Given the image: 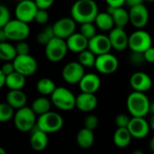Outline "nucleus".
<instances>
[{
	"instance_id": "nucleus-38",
	"label": "nucleus",
	"mask_w": 154,
	"mask_h": 154,
	"mask_svg": "<svg viewBox=\"0 0 154 154\" xmlns=\"http://www.w3.org/2000/svg\"><path fill=\"white\" fill-rule=\"evenodd\" d=\"M11 15L9 9L4 5H0V28H3L5 25H7L11 21Z\"/></svg>"
},
{
	"instance_id": "nucleus-40",
	"label": "nucleus",
	"mask_w": 154,
	"mask_h": 154,
	"mask_svg": "<svg viewBox=\"0 0 154 154\" xmlns=\"http://www.w3.org/2000/svg\"><path fill=\"white\" fill-rule=\"evenodd\" d=\"M49 20V13L47 12V10H43V9H39L34 21L36 23H38L39 25H45Z\"/></svg>"
},
{
	"instance_id": "nucleus-4",
	"label": "nucleus",
	"mask_w": 154,
	"mask_h": 154,
	"mask_svg": "<svg viewBox=\"0 0 154 154\" xmlns=\"http://www.w3.org/2000/svg\"><path fill=\"white\" fill-rule=\"evenodd\" d=\"M76 99L77 96H75L70 90L63 86L57 87L55 92L51 96V101L54 106L61 111L66 112L76 107Z\"/></svg>"
},
{
	"instance_id": "nucleus-5",
	"label": "nucleus",
	"mask_w": 154,
	"mask_h": 154,
	"mask_svg": "<svg viewBox=\"0 0 154 154\" xmlns=\"http://www.w3.org/2000/svg\"><path fill=\"white\" fill-rule=\"evenodd\" d=\"M63 123L64 121L61 115L52 111L39 116L37 119V127L47 134L60 132L63 127Z\"/></svg>"
},
{
	"instance_id": "nucleus-22",
	"label": "nucleus",
	"mask_w": 154,
	"mask_h": 154,
	"mask_svg": "<svg viewBox=\"0 0 154 154\" xmlns=\"http://www.w3.org/2000/svg\"><path fill=\"white\" fill-rule=\"evenodd\" d=\"M106 11L113 16L116 27L124 28L130 22L129 11L125 10L123 6L122 7H113V6L107 5Z\"/></svg>"
},
{
	"instance_id": "nucleus-39",
	"label": "nucleus",
	"mask_w": 154,
	"mask_h": 154,
	"mask_svg": "<svg viewBox=\"0 0 154 154\" xmlns=\"http://www.w3.org/2000/svg\"><path fill=\"white\" fill-rule=\"evenodd\" d=\"M131 119L132 117H130L129 115L125 113H120L116 117L115 123L117 128H127L131 122Z\"/></svg>"
},
{
	"instance_id": "nucleus-37",
	"label": "nucleus",
	"mask_w": 154,
	"mask_h": 154,
	"mask_svg": "<svg viewBox=\"0 0 154 154\" xmlns=\"http://www.w3.org/2000/svg\"><path fill=\"white\" fill-rule=\"evenodd\" d=\"M98 123H99V120L97 116L95 114H89L84 120V128L94 132V130L97 128Z\"/></svg>"
},
{
	"instance_id": "nucleus-36",
	"label": "nucleus",
	"mask_w": 154,
	"mask_h": 154,
	"mask_svg": "<svg viewBox=\"0 0 154 154\" xmlns=\"http://www.w3.org/2000/svg\"><path fill=\"white\" fill-rule=\"evenodd\" d=\"M129 62L134 66L143 65L144 63H146L144 53H138V52L131 51V54H129Z\"/></svg>"
},
{
	"instance_id": "nucleus-53",
	"label": "nucleus",
	"mask_w": 154,
	"mask_h": 154,
	"mask_svg": "<svg viewBox=\"0 0 154 154\" xmlns=\"http://www.w3.org/2000/svg\"><path fill=\"white\" fill-rule=\"evenodd\" d=\"M0 154H6V152L4 148H0Z\"/></svg>"
},
{
	"instance_id": "nucleus-10",
	"label": "nucleus",
	"mask_w": 154,
	"mask_h": 154,
	"mask_svg": "<svg viewBox=\"0 0 154 154\" xmlns=\"http://www.w3.org/2000/svg\"><path fill=\"white\" fill-rule=\"evenodd\" d=\"M85 74V67H83L79 62L68 63L61 72L63 80L69 84H79Z\"/></svg>"
},
{
	"instance_id": "nucleus-51",
	"label": "nucleus",
	"mask_w": 154,
	"mask_h": 154,
	"mask_svg": "<svg viewBox=\"0 0 154 154\" xmlns=\"http://www.w3.org/2000/svg\"><path fill=\"white\" fill-rule=\"evenodd\" d=\"M150 126H151V129L154 132V115H152L150 119Z\"/></svg>"
},
{
	"instance_id": "nucleus-30",
	"label": "nucleus",
	"mask_w": 154,
	"mask_h": 154,
	"mask_svg": "<svg viewBox=\"0 0 154 154\" xmlns=\"http://www.w3.org/2000/svg\"><path fill=\"white\" fill-rule=\"evenodd\" d=\"M17 57V52L15 46L8 42L0 43V59L6 62H14Z\"/></svg>"
},
{
	"instance_id": "nucleus-35",
	"label": "nucleus",
	"mask_w": 154,
	"mask_h": 154,
	"mask_svg": "<svg viewBox=\"0 0 154 154\" xmlns=\"http://www.w3.org/2000/svg\"><path fill=\"white\" fill-rule=\"evenodd\" d=\"M79 33L82 35H84L87 39H88V41H89L96 34H97V26L94 22L82 24V25H80Z\"/></svg>"
},
{
	"instance_id": "nucleus-19",
	"label": "nucleus",
	"mask_w": 154,
	"mask_h": 154,
	"mask_svg": "<svg viewBox=\"0 0 154 154\" xmlns=\"http://www.w3.org/2000/svg\"><path fill=\"white\" fill-rule=\"evenodd\" d=\"M79 85L81 90V93L95 94L100 88L101 80L97 74L93 73H88L84 75Z\"/></svg>"
},
{
	"instance_id": "nucleus-11",
	"label": "nucleus",
	"mask_w": 154,
	"mask_h": 154,
	"mask_svg": "<svg viewBox=\"0 0 154 154\" xmlns=\"http://www.w3.org/2000/svg\"><path fill=\"white\" fill-rule=\"evenodd\" d=\"M38 10L39 8L37 7L34 1L18 2L14 10L15 18L23 23L29 24L32 21H34Z\"/></svg>"
},
{
	"instance_id": "nucleus-52",
	"label": "nucleus",
	"mask_w": 154,
	"mask_h": 154,
	"mask_svg": "<svg viewBox=\"0 0 154 154\" xmlns=\"http://www.w3.org/2000/svg\"><path fill=\"white\" fill-rule=\"evenodd\" d=\"M133 154H144V152H143V151H141V150H135Z\"/></svg>"
},
{
	"instance_id": "nucleus-45",
	"label": "nucleus",
	"mask_w": 154,
	"mask_h": 154,
	"mask_svg": "<svg viewBox=\"0 0 154 154\" xmlns=\"http://www.w3.org/2000/svg\"><path fill=\"white\" fill-rule=\"evenodd\" d=\"M108 6L113 7H122L125 4V0H105Z\"/></svg>"
},
{
	"instance_id": "nucleus-44",
	"label": "nucleus",
	"mask_w": 154,
	"mask_h": 154,
	"mask_svg": "<svg viewBox=\"0 0 154 154\" xmlns=\"http://www.w3.org/2000/svg\"><path fill=\"white\" fill-rule=\"evenodd\" d=\"M144 57H145L146 63L154 64V46L150 47L147 51L144 52Z\"/></svg>"
},
{
	"instance_id": "nucleus-32",
	"label": "nucleus",
	"mask_w": 154,
	"mask_h": 154,
	"mask_svg": "<svg viewBox=\"0 0 154 154\" xmlns=\"http://www.w3.org/2000/svg\"><path fill=\"white\" fill-rule=\"evenodd\" d=\"M96 61H97V55L95 54H93L89 49H87V50L81 52L80 54H79L78 62L85 68L86 67L91 68L93 66L95 67Z\"/></svg>"
},
{
	"instance_id": "nucleus-50",
	"label": "nucleus",
	"mask_w": 154,
	"mask_h": 154,
	"mask_svg": "<svg viewBox=\"0 0 154 154\" xmlns=\"http://www.w3.org/2000/svg\"><path fill=\"white\" fill-rule=\"evenodd\" d=\"M150 113H152V116L154 115V101L151 102L150 103Z\"/></svg>"
},
{
	"instance_id": "nucleus-54",
	"label": "nucleus",
	"mask_w": 154,
	"mask_h": 154,
	"mask_svg": "<svg viewBox=\"0 0 154 154\" xmlns=\"http://www.w3.org/2000/svg\"><path fill=\"white\" fill-rule=\"evenodd\" d=\"M21 1H34V0H19V2H21Z\"/></svg>"
},
{
	"instance_id": "nucleus-24",
	"label": "nucleus",
	"mask_w": 154,
	"mask_h": 154,
	"mask_svg": "<svg viewBox=\"0 0 154 154\" xmlns=\"http://www.w3.org/2000/svg\"><path fill=\"white\" fill-rule=\"evenodd\" d=\"M30 144L32 148L36 152L43 151L48 145V134L41 131L36 125V127L32 131Z\"/></svg>"
},
{
	"instance_id": "nucleus-7",
	"label": "nucleus",
	"mask_w": 154,
	"mask_h": 154,
	"mask_svg": "<svg viewBox=\"0 0 154 154\" xmlns=\"http://www.w3.org/2000/svg\"><path fill=\"white\" fill-rule=\"evenodd\" d=\"M152 46V38L151 34L143 29H137L129 35L128 47L132 52L144 53Z\"/></svg>"
},
{
	"instance_id": "nucleus-17",
	"label": "nucleus",
	"mask_w": 154,
	"mask_h": 154,
	"mask_svg": "<svg viewBox=\"0 0 154 154\" xmlns=\"http://www.w3.org/2000/svg\"><path fill=\"white\" fill-rule=\"evenodd\" d=\"M127 129L133 138L143 139L149 134L151 126L150 123L143 117H132Z\"/></svg>"
},
{
	"instance_id": "nucleus-23",
	"label": "nucleus",
	"mask_w": 154,
	"mask_h": 154,
	"mask_svg": "<svg viewBox=\"0 0 154 154\" xmlns=\"http://www.w3.org/2000/svg\"><path fill=\"white\" fill-rule=\"evenodd\" d=\"M5 103L17 111L26 106L27 96L23 90H11L6 94Z\"/></svg>"
},
{
	"instance_id": "nucleus-42",
	"label": "nucleus",
	"mask_w": 154,
	"mask_h": 154,
	"mask_svg": "<svg viewBox=\"0 0 154 154\" xmlns=\"http://www.w3.org/2000/svg\"><path fill=\"white\" fill-rule=\"evenodd\" d=\"M1 73H3L4 74H5L6 76L12 74L13 73L15 72V69H14V65L13 64V62H6L3 64L2 68H1Z\"/></svg>"
},
{
	"instance_id": "nucleus-8",
	"label": "nucleus",
	"mask_w": 154,
	"mask_h": 154,
	"mask_svg": "<svg viewBox=\"0 0 154 154\" xmlns=\"http://www.w3.org/2000/svg\"><path fill=\"white\" fill-rule=\"evenodd\" d=\"M69 51L66 40L54 37L45 46L46 58L52 63H58L62 61Z\"/></svg>"
},
{
	"instance_id": "nucleus-41",
	"label": "nucleus",
	"mask_w": 154,
	"mask_h": 154,
	"mask_svg": "<svg viewBox=\"0 0 154 154\" xmlns=\"http://www.w3.org/2000/svg\"><path fill=\"white\" fill-rule=\"evenodd\" d=\"M15 49H16V52H17V55L30 54V46L24 41L18 42L17 44L15 45Z\"/></svg>"
},
{
	"instance_id": "nucleus-25",
	"label": "nucleus",
	"mask_w": 154,
	"mask_h": 154,
	"mask_svg": "<svg viewBox=\"0 0 154 154\" xmlns=\"http://www.w3.org/2000/svg\"><path fill=\"white\" fill-rule=\"evenodd\" d=\"M94 23L98 29L105 31V32H106V31L110 32L112 29H114L116 27L113 16L110 14H108L106 11L99 12L98 15H97Z\"/></svg>"
},
{
	"instance_id": "nucleus-43",
	"label": "nucleus",
	"mask_w": 154,
	"mask_h": 154,
	"mask_svg": "<svg viewBox=\"0 0 154 154\" xmlns=\"http://www.w3.org/2000/svg\"><path fill=\"white\" fill-rule=\"evenodd\" d=\"M55 0H34L37 7L39 9H43V10H47L48 8H50Z\"/></svg>"
},
{
	"instance_id": "nucleus-27",
	"label": "nucleus",
	"mask_w": 154,
	"mask_h": 154,
	"mask_svg": "<svg viewBox=\"0 0 154 154\" xmlns=\"http://www.w3.org/2000/svg\"><path fill=\"white\" fill-rule=\"evenodd\" d=\"M77 143L82 149H89L95 142L94 133L86 128H82L77 134Z\"/></svg>"
},
{
	"instance_id": "nucleus-28",
	"label": "nucleus",
	"mask_w": 154,
	"mask_h": 154,
	"mask_svg": "<svg viewBox=\"0 0 154 154\" xmlns=\"http://www.w3.org/2000/svg\"><path fill=\"white\" fill-rule=\"evenodd\" d=\"M51 101H50L45 96H41L36 98L32 103V110L34 112V113L38 116H41L42 114H45L49 112H51Z\"/></svg>"
},
{
	"instance_id": "nucleus-15",
	"label": "nucleus",
	"mask_w": 154,
	"mask_h": 154,
	"mask_svg": "<svg viewBox=\"0 0 154 154\" xmlns=\"http://www.w3.org/2000/svg\"><path fill=\"white\" fill-rule=\"evenodd\" d=\"M129 15L130 23L137 29H143L148 24L149 11L143 4L131 7Z\"/></svg>"
},
{
	"instance_id": "nucleus-33",
	"label": "nucleus",
	"mask_w": 154,
	"mask_h": 154,
	"mask_svg": "<svg viewBox=\"0 0 154 154\" xmlns=\"http://www.w3.org/2000/svg\"><path fill=\"white\" fill-rule=\"evenodd\" d=\"M54 37H56V36H55L52 25H48V26H45L38 34V35H37V42L40 44L46 46L49 44V42L51 40H52Z\"/></svg>"
},
{
	"instance_id": "nucleus-48",
	"label": "nucleus",
	"mask_w": 154,
	"mask_h": 154,
	"mask_svg": "<svg viewBox=\"0 0 154 154\" xmlns=\"http://www.w3.org/2000/svg\"><path fill=\"white\" fill-rule=\"evenodd\" d=\"M7 38L5 36V34L4 33L3 29L0 28V43H4V42H6Z\"/></svg>"
},
{
	"instance_id": "nucleus-20",
	"label": "nucleus",
	"mask_w": 154,
	"mask_h": 154,
	"mask_svg": "<svg viewBox=\"0 0 154 154\" xmlns=\"http://www.w3.org/2000/svg\"><path fill=\"white\" fill-rule=\"evenodd\" d=\"M97 98L95 94L81 93L77 96L76 107L83 113H90L97 106Z\"/></svg>"
},
{
	"instance_id": "nucleus-46",
	"label": "nucleus",
	"mask_w": 154,
	"mask_h": 154,
	"mask_svg": "<svg viewBox=\"0 0 154 154\" xmlns=\"http://www.w3.org/2000/svg\"><path fill=\"white\" fill-rule=\"evenodd\" d=\"M143 0H125V5L129 6L130 8L138 5H142Z\"/></svg>"
},
{
	"instance_id": "nucleus-1",
	"label": "nucleus",
	"mask_w": 154,
	"mask_h": 154,
	"mask_svg": "<svg viewBox=\"0 0 154 154\" xmlns=\"http://www.w3.org/2000/svg\"><path fill=\"white\" fill-rule=\"evenodd\" d=\"M98 13V5L95 0H77L70 8L71 17L80 25L95 22Z\"/></svg>"
},
{
	"instance_id": "nucleus-21",
	"label": "nucleus",
	"mask_w": 154,
	"mask_h": 154,
	"mask_svg": "<svg viewBox=\"0 0 154 154\" xmlns=\"http://www.w3.org/2000/svg\"><path fill=\"white\" fill-rule=\"evenodd\" d=\"M69 51L80 54L81 52L88 49V39L82 35L79 32L73 34L66 40Z\"/></svg>"
},
{
	"instance_id": "nucleus-16",
	"label": "nucleus",
	"mask_w": 154,
	"mask_h": 154,
	"mask_svg": "<svg viewBox=\"0 0 154 154\" xmlns=\"http://www.w3.org/2000/svg\"><path fill=\"white\" fill-rule=\"evenodd\" d=\"M130 85L134 92L145 93L152 86L151 76L144 72H135L130 77Z\"/></svg>"
},
{
	"instance_id": "nucleus-49",
	"label": "nucleus",
	"mask_w": 154,
	"mask_h": 154,
	"mask_svg": "<svg viewBox=\"0 0 154 154\" xmlns=\"http://www.w3.org/2000/svg\"><path fill=\"white\" fill-rule=\"evenodd\" d=\"M149 146H150V149L151 151L154 152V136L152 138V140L150 141V143H149Z\"/></svg>"
},
{
	"instance_id": "nucleus-12",
	"label": "nucleus",
	"mask_w": 154,
	"mask_h": 154,
	"mask_svg": "<svg viewBox=\"0 0 154 154\" xmlns=\"http://www.w3.org/2000/svg\"><path fill=\"white\" fill-rule=\"evenodd\" d=\"M76 21L70 17H61L58 19L53 25V31L55 36L63 40H67L76 32Z\"/></svg>"
},
{
	"instance_id": "nucleus-26",
	"label": "nucleus",
	"mask_w": 154,
	"mask_h": 154,
	"mask_svg": "<svg viewBox=\"0 0 154 154\" xmlns=\"http://www.w3.org/2000/svg\"><path fill=\"white\" fill-rule=\"evenodd\" d=\"M132 135L127 128H117L114 133L113 141L118 148H126L132 142Z\"/></svg>"
},
{
	"instance_id": "nucleus-3",
	"label": "nucleus",
	"mask_w": 154,
	"mask_h": 154,
	"mask_svg": "<svg viewBox=\"0 0 154 154\" xmlns=\"http://www.w3.org/2000/svg\"><path fill=\"white\" fill-rule=\"evenodd\" d=\"M36 114L31 107H23L15 112L14 122L16 129L22 133L32 132L37 125Z\"/></svg>"
},
{
	"instance_id": "nucleus-31",
	"label": "nucleus",
	"mask_w": 154,
	"mask_h": 154,
	"mask_svg": "<svg viewBox=\"0 0 154 154\" xmlns=\"http://www.w3.org/2000/svg\"><path fill=\"white\" fill-rule=\"evenodd\" d=\"M25 85V76L23 74L14 72L12 74L7 76L6 85L9 90H23Z\"/></svg>"
},
{
	"instance_id": "nucleus-14",
	"label": "nucleus",
	"mask_w": 154,
	"mask_h": 154,
	"mask_svg": "<svg viewBox=\"0 0 154 154\" xmlns=\"http://www.w3.org/2000/svg\"><path fill=\"white\" fill-rule=\"evenodd\" d=\"M88 49L97 56L110 53L112 48L108 35L97 34L88 41Z\"/></svg>"
},
{
	"instance_id": "nucleus-9",
	"label": "nucleus",
	"mask_w": 154,
	"mask_h": 154,
	"mask_svg": "<svg viewBox=\"0 0 154 154\" xmlns=\"http://www.w3.org/2000/svg\"><path fill=\"white\" fill-rule=\"evenodd\" d=\"M13 64L14 65L15 72L23 74L25 77L34 74L38 69V63L31 54L17 55Z\"/></svg>"
},
{
	"instance_id": "nucleus-55",
	"label": "nucleus",
	"mask_w": 154,
	"mask_h": 154,
	"mask_svg": "<svg viewBox=\"0 0 154 154\" xmlns=\"http://www.w3.org/2000/svg\"><path fill=\"white\" fill-rule=\"evenodd\" d=\"M146 1H148V2H154V0H146Z\"/></svg>"
},
{
	"instance_id": "nucleus-29",
	"label": "nucleus",
	"mask_w": 154,
	"mask_h": 154,
	"mask_svg": "<svg viewBox=\"0 0 154 154\" xmlns=\"http://www.w3.org/2000/svg\"><path fill=\"white\" fill-rule=\"evenodd\" d=\"M36 89H37L38 93L40 94H42V96H47V95L51 96V94L57 89V86H56L55 83L53 82V80L45 77V78L40 79L37 82Z\"/></svg>"
},
{
	"instance_id": "nucleus-2",
	"label": "nucleus",
	"mask_w": 154,
	"mask_h": 154,
	"mask_svg": "<svg viewBox=\"0 0 154 154\" xmlns=\"http://www.w3.org/2000/svg\"><path fill=\"white\" fill-rule=\"evenodd\" d=\"M151 101L145 93L133 92L126 100V107L132 117H143L144 118L150 113Z\"/></svg>"
},
{
	"instance_id": "nucleus-47",
	"label": "nucleus",
	"mask_w": 154,
	"mask_h": 154,
	"mask_svg": "<svg viewBox=\"0 0 154 154\" xmlns=\"http://www.w3.org/2000/svg\"><path fill=\"white\" fill-rule=\"evenodd\" d=\"M6 79H7V76L0 72V87L1 88L6 85Z\"/></svg>"
},
{
	"instance_id": "nucleus-18",
	"label": "nucleus",
	"mask_w": 154,
	"mask_h": 154,
	"mask_svg": "<svg viewBox=\"0 0 154 154\" xmlns=\"http://www.w3.org/2000/svg\"><path fill=\"white\" fill-rule=\"evenodd\" d=\"M108 37L110 39L112 48L118 52L125 50L129 45V36L124 28L115 27L109 32Z\"/></svg>"
},
{
	"instance_id": "nucleus-34",
	"label": "nucleus",
	"mask_w": 154,
	"mask_h": 154,
	"mask_svg": "<svg viewBox=\"0 0 154 154\" xmlns=\"http://www.w3.org/2000/svg\"><path fill=\"white\" fill-rule=\"evenodd\" d=\"M14 109L9 105L7 103H2L0 104V122L5 123L14 119Z\"/></svg>"
},
{
	"instance_id": "nucleus-13",
	"label": "nucleus",
	"mask_w": 154,
	"mask_h": 154,
	"mask_svg": "<svg viewBox=\"0 0 154 154\" xmlns=\"http://www.w3.org/2000/svg\"><path fill=\"white\" fill-rule=\"evenodd\" d=\"M119 66L118 59L116 55L111 53L105 54L97 56V61L95 68L97 71L102 74H114Z\"/></svg>"
},
{
	"instance_id": "nucleus-6",
	"label": "nucleus",
	"mask_w": 154,
	"mask_h": 154,
	"mask_svg": "<svg viewBox=\"0 0 154 154\" xmlns=\"http://www.w3.org/2000/svg\"><path fill=\"white\" fill-rule=\"evenodd\" d=\"M4 33L7 40L21 42L24 41L30 34V27L28 24L23 23L18 19H12L7 25H5L3 28Z\"/></svg>"
}]
</instances>
